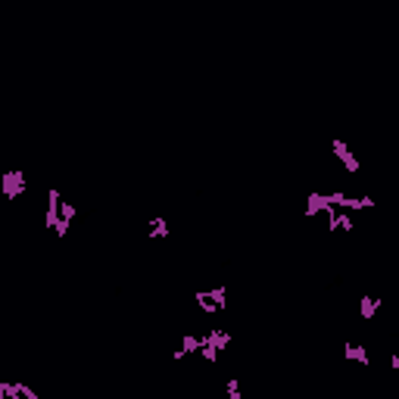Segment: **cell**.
I'll return each instance as SVG.
<instances>
[{
  "mask_svg": "<svg viewBox=\"0 0 399 399\" xmlns=\"http://www.w3.org/2000/svg\"><path fill=\"white\" fill-rule=\"evenodd\" d=\"M200 306L206 312H219L222 306H224V300H222V290H212V293H200Z\"/></svg>",
  "mask_w": 399,
  "mask_h": 399,
  "instance_id": "cell-1",
  "label": "cell"
},
{
  "mask_svg": "<svg viewBox=\"0 0 399 399\" xmlns=\"http://www.w3.org/2000/svg\"><path fill=\"white\" fill-rule=\"evenodd\" d=\"M153 224H156V228H153V234H156V237H166V234H169V228H166V222H162V219H156Z\"/></svg>",
  "mask_w": 399,
  "mask_h": 399,
  "instance_id": "cell-2",
  "label": "cell"
}]
</instances>
